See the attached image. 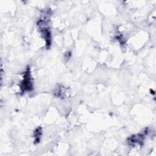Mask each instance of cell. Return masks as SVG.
<instances>
[{
	"mask_svg": "<svg viewBox=\"0 0 156 156\" xmlns=\"http://www.w3.org/2000/svg\"><path fill=\"white\" fill-rule=\"evenodd\" d=\"M38 26H39V29L43 35V38L45 40L46 44L48 48L51 45V32L49 30V26L47 25V22L45 20H40L38 23Z\"/></svg>",
	"mask_w": 156,
	"mask_h": 156,
	"instance_id": "7a4b0ae2",
	"label": "cell"
},
{
	"mask_svg": "<svg viewBox=\"0 0 156 156\" xmlns=\"http://www.w3.org/2000/svg\"><path fill=\"white\" fill-rule=\"evenodd\" d=\"M20 88L22 93L30 91L33 89V82L29 67H28L24 73L23 79L21 82Z\"/></svg>",
	"mask_w": 156,
	"mask_h": 156,
	"instance_id": "6da1fadb",
	"label": "cell"
},
{
	"mask_svg": "<svg viewBox=\"0 0 156 156\" xmlns=\"http://www.w3.org/2000/svg\"><path fill=\"white\" fill-rule=\"evenodd\" d=\"M42 134V130H41V128L40 127H37L35 132H34V143L35 144H37L40 142V138Z\"/></svg>",
	"mask_w": 156,
	"mask_h": 156,
	"instance_id": "277c9868",
	"label": "cell"
},
{
	"mask_svg": "<svg viewBox=\"0 0 156 156\" xmlns=\"http://www.w3.org/2000/svg\"><path fill=\"white\" fill-rule=\"evenodd\" d=\"M144 134L143 133H138L137 135H132L129 137L127 140V141L130 144H141V142L143 140Z\"/></svg>",
	"mask_w": 156,
	"mask_h": 156,
	"instance_id": "3957f363",
	"label": "cell"
}]
</instances>
